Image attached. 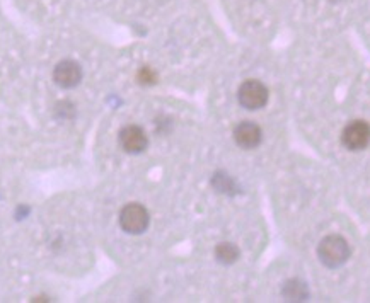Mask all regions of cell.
Returning <instances> with one entry per match:
<instances>
[{"label": "cell", "mask_w": 370, "mask_h": 303, "mask_svg": "<svg viewBox=\"0 0 370 303\" xmlns=\"http://www.w3.org/2000/svg\"><path fill=\"white\" fill-rule=\"evenodd\" d=\"M317 257L328 267H340L350 257V246L341 235H328L317 246Z\"/></svg>", "instance_id": "6da1fadb"}, {"label": "cell", "mask_w": 370, "mask_h": 303, "mask_svg": "<svg viewBox=\"0 0 370 303\" xmlns=\"http://www.w3.org/2000/svg\"><path fill=\"white\" fill-rule=\"evenodd\" d=\"M341 142L352 152L364 150L370 144V124L367 121H352L341 133Z\"/></svg>", "instance_id": "7a4b0ae2"}, {"label": "cell", "mask_w": 370, "mask_h": 303, "mask_svg": "<svg viewBox=\"0 0 370 303\" xmlns=\"http://www.w3.org/2000/svg\"><path fill=\"white\" fill-rule=\"evenodd\" d=\"M239 103L241 106L246 107V109L256 111L267 104L268 101V89L258 80H246L243 85L239 87Z\"/></svg>", "instance_id": "3957f363"}, {"label": "cell", "mask_w": 370, "mask_h": 303, "mask_svg": "<svg viewBox=\"0 0 370 303\" xmlns=\"http://www.w3.org/2000/svg\"><path fill=\"white\" fill-rule=\"evenodd\" d=\"M120 225L128 233H142L149 227V213L142 205L132 203L121 210Z\"/></svg>", "instance_id": "277c9868"}, {"label": "cell", "mask_w": 370, "mask_h": 303, "mask_svg": "<svg viewBox=\"0 0 370 303\" xmlns=\"http://www.w3.org/2000/svg\"><path fill=\"white\" fill-rule=\"evenodd\" d=\"M234 138H236V144L239 145L241 148H246V150H251V148H256L258 145L261 144V135L260 127L256 123H251V121H244V123L237 124V128L234 130Z\"/></svg>", "instance_id": "5b68a950"}, {"label": "cell", "mask_w": 370, "mask_h": 303, "mask_svg": "<svg viewBox=\"0 0 370 303\" xmlns=\"http://www.w3.org/2000/svg\"><path fill=\"white\" fill-rule=\"evenodd\" d=\"M120 144L125 152L128 153H140L147 148V137L144 130L138 127H127L120 133Z\"/></svg>", "instance_id": "8992f818"}, {"label": "cell", "mask_w": 370, "mask_h": 303, "mask_svg": "<svg viewBox=\"0 0 370 303\" xmlns=\"http://www.w3.org/2000/svg\"><path fill=\"white\" fill-rule=\"evenodd\" d=\"M53 79L60 87L71 89V87H75L77 83L80 82V79H82V72H80V67L75 64V62L65 60V62H60V64L55 67Z\"/></svg>", "instance_id": "52a82bcc"}, {"label": "cell", "mask_w": 370, "mask_h": 303, "mask_svg": "<svg viewBox=\"0 0 370 303\" xmlns=\"http://www.w3.org/2000/svg\"><path fill=\"white\" fill-rule=\"evenodd\" d=\"M284 297L287 298L288 302H304L309 297V291H307V287L302 281L292 280L288 281V283H285Z\"/></svg>", "instance_id": "ba28073f"}, {"label": "cell", "mask_w": 370, "mask_h": 303, "mask_svg": "<svg viewBox=\"0 0 370 303\" xmlns=\"http://www.w3.org/2000/svg\"><path fill=\"white\" fill-rule=\"evenodd\" d=\"M215 257H217L219 263L222 264H234L239 257V249H237L234 243L223 242L219 243L217 249H215Z\"/></svg>", "instance_id": "9c48e42d"}, {"label": "cell", "mask_w": 370, "mask_h": 303, "mask_svg": "<svg viewBox=\"0 0 370 303\" xmlns=\"http://www.w3.org/2000/svg\"><path fill=\"white\" fill-rule=\"evenodd\" d=\"M214 186L217 187L221 193H230L234 187V183L229 176H225V174H215Z\"/></svg>", "instance_id": "30bf717a"}, {"label": "cell", "mask_w": 370, "mask_h": 303, "mask_svg": "<svg viewBox=\"0 0 370 303\" xmlns=\"http://www.w3.org/2000/svg\"><path fill=\"white\" fill-rule=\"evenodd\" d=\"M138 79H140L144 83L156 82V75H153L152 70H149V68H142V72L138 74Z\"/></svg>", "instance_id": "8fae6325"}]
</instances>
